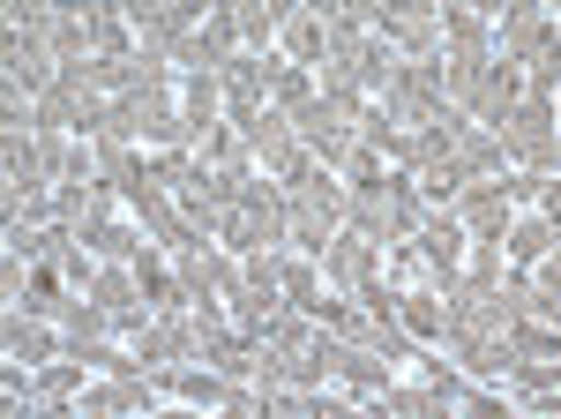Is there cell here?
I'll return each mask as SVG.
<instances>
[{"instance_id": "1", "label": "cell", "mask_w": 561, "mask_h": 419, "mask_svg": "<svg viewBox=\"0 0 561 419\" xmlns=\"http://www.w3.org/2000/svg\"><path fill=\"white\" fill-rule=\"evenodd\" d=\"M345 203H352V233H367V240H412L420 233V217H427V195H420V180L404 166L375 172V180H345Z\"/></svg>"}, {"instance_id": "2", "label": "cell", "mask_w": 561, "mask_h": 419, "mask_svg": "<svg viewBox=\"0 0 561 419\" xmlns=\"http://www.w3.org/2000/svg\"><path fill=\"white\" fill-rule=\"evenodd\" d=\"M277 188H285V217H293V248L322 262V248L352 225L345 180H337L330 166H314V172H300V180H277Z\"/></svg>"}, {"instance_id": "3", "label": "cell", "mask_w": 561, "mask_h": 419, "mask_svg": "<svg viewBox=\"0 0 561 419\" xmlns=\"http://www.w3.org/2000/svg\"><path fill=\"white\" fill-rule=\"evenodd\" d=\"M217 240L232 254H255V248H285L293 240V217H285V188L270 180V172H248L240 188H232V203H225V225H217Z\"/></svg>"}, {"instance_id": "4", "label": "cell", "mask_w": 561, "mask_h": 419, "mask_svg": "<svg viewBox=\"0 0 561 419\" xmlns=\"http://www.w3.org/2000/svg\"><path fill=\"white\" fill-rule=\"evenodd\" d=\"M494 135L510 143V166H524V172H561V121H554V98H531V90H524L517 105L494 121Z\"/></svg>"}, {"instance_id": "5", "label": "cell", "mask_w": 561, "mask_h": 419, "mask_svg": "<svg viewBox=\"0 0 561 419\" xmlns=\"http://www.w3.org/2000/svg\"><path fill=\"white\" fill-rule=\"evenodd\" d=\"M173 262H180V285H187L195 307L240 293V254L225 248V240H187V248H173Z\"/></svg>"}, {"instance_id": "6", "label": "cell", "mask_w": 561, "mask_h": 419, "mask_svg": "<svg viewBox=\"0 0 561 419\" xmlns=\"http://www.w3.org/2000/svg\"><path fill=\"white\" fill-rule=\"evenodd\" d=\"M375 31L397 60H427V53H442V0H389Z\"/></svg>"}, {"instance_id": "7", "label": "cell", "mask_w": 561, "mask_h": 419, "mask_svg": "<svg viewBox=\"0 0 561 419\" xmlns=\"http://www.w3.org/2000/svg\"><path fill=\"white\" fill-rule=\"evenodd\" d=\"M382 240H367V233H337V240H330V248H322V285H330V293H367V285H375V278H382Z\"/></svg>"}, {"instance_id": "8", "label": "cell", "mask_w": 561, "mask_h": 419, "mask_svg": "<svg viewBox=\"0 0 561 419\" xmlns=\"http://www.w3.org/2000/svg\"><path fill=\"white\" fill-rule=\"evenodd\" d=\"M135 352H142V367H150V375H165V367H180V360H195V352H203V337H195V307L150 315L142 337H135Z\"/></svg>"}, {"instance_id": "9", "label": "cell", "mask_w": 561, "mask_h": 419, "mask_svg": "<svg viewBox=\"0 0 561 419\" xmlns=\"http://www.w3.org/2000/svg\"><path fill=\"white\" fill-rule=\"evenodd\" d=\"M457 225L472 233V240H502L510 233V217H517V195H510V172L502 180H465V195H457Z\"/></svg>"}, {"instance_id": "10", "label": "cell", "mask_w": 561, "mask_h": 419, "mask_svg": "<svg viewBox=\"0 0 561 419\" xmlns=\"http://www.w3.org/2000/svg\"><path fill=\"white\" fill-rule=\"evenodd\" d=\"M517 98H524V68L510 60V53H486V68H479V83H472V105H465V113L494 127L502 113H510V105H517Z\"/></svg>"}, {"instance_id": "11", "label": "cell", "mask_w": 561, "mask_h": 419, "mask_svg": "<svg viewBox=\"0 0 561 419\" xmlns=\"http://www.w3.org/2000/svg\"><path fill=\"white\" fill-rule=\"evenodd\" d=\"M0 76H8L15 90H31V98H38V90H53L60 60H53V45L23 38V31H8V38H0Z\"/></svg>"}, {"instance_id": "12", "label": "cell", "mask_w": 561, "mask_h": 419, "mask_svg": "<svg viewBox=\"0 0 561 419\" xmlns=\"http://www.w3.org/2000/svg\"><path fill=\"white\" fill-rule=\"evenodd\" d=\"M412 240L427 248V262H434V270H442V293H449V278H457V262H465V248H472V233L457 225V210H427Z\"/></svg>"}, {"instance_id": "13", "label": "cell", "mask_w": 561, "mask_h": 419, "mask_svg": "<svg viewBox=\"0 0 561 419\" xmlns=\"http://www.w3.org/2000/svg\"><path fill=\"white\" fill-rule=\"evenodd\" d=\"M158 389H165L173 405H203V412H225V389H232V382L217 375L210 360H180V367H165V375H158Z\"/></svg>"}, {"instance_id": "14", "label": "cell", "mask_w": 561, "mask_h": 419, "mask_svg": "<svg viewBox=\"0 0 561 419\" xmlns=\"http://www.w3.org/2000/svg\"><path fill=\"white\" fill-rule=\"evenodd\" d=\"M277 53L322 68V53H330V15H322V8H293V15L277 23Z\"/></svg>"}, {"instance_id": "15", "label": "cell", "mask_w": 561, "mask_h": 419, "mask_svg": "<svg viewBox=\"0 0 561 419\" xmlns=\"http://www.w3.org/2000/svg\"><path fill=\"white\" fill-rule=\"evenodd\" d=\"M457 166H465V180H502V172H510V143L486 121H472L457 135Z\"/></svg>"}, {"instance_id": "16", "label": "cell", "mask_w": 561, "mask_h": 419, "mask_svg": "<svg viewBox=\"0 0 561 419\" xmlns=\"http://www.w3.org/2000/svg\"><path fill=\"white\" fill-rule=\"evenodd\" d=\"M180 113H187V143H203L210 127H225V83L217 76H180Z\"/></svg>"}, {"instance_id": "17", "label": "cell", "mask_w": 561, "mask_h": 419, "mask_svg": "<svg viewBox=\"0 0 561 419\" xmlns=\"http://www.w3.org/2000/svg\"><path fill=\"white\" fill-rule=\"evenodd\" d=\"M502 248H510L517 270H531L539 254L561 248V240H554V217H547V210H517V217H510V233H502Z\"/></svg>"}, {"instance_id": "18", "label": "cell", "mask_w": 561, "mask_h": 419, "mask_svg": "<svg viewBox=\"0 0 561 419\" xmlns=\"http://www.w3.org/2000/svg\"><path fill=\"white\" fill-rule=\"evenodd\" d=\"M375 412H389V419H449V412H442V397H434L420 375H404V367L389 375V389L375 397Z\"/></svg>"}, {"instance_id": "19", "label": "cell", "mask_w": 561, "mask_h": 419, "mask_svg": "<svg viewBox=\"0 0 561 419\" xmlns=\"http://www.w3.org/2000/svg\"><path fill=\"white\" fill-rule=\"evenodd\" d=\"M382 278L397 285V293H442V270L427 262V248H420V240H397V248L382 254Z\"/></svg>"}, {"instance_id": "20", "label": "cell", "mask_w": 561, "mask_h": 419, "mask_svg": "<svg viewBox=\"0 0 561 419\" xmlns=\"http://www.w3.org/2000/svg\"><path fill=\"white\" fill-rule=\"evenodd\" d=\"M442 53H494V23L465 0H442Z\"/></svg>"}, {"instance_id": "21", "label": "cell", "mask_w": 561, "mask_h": 419, "mask_svg": "<svg viewBox=\"0 0 561 419\" xmlns=\"http://www.w3.org/2000/svg\"><path fill=\"white\" fill-rule=\"evenodd\" d=\"M397 322L420 344H442L449 337V293H397Z\"/></svg>"}, {"instance_id": "22", "label": "cell", "mask_w": 561, "mask_h": 419, "mask_svg": "<svg viewBox=\"0 0 561 419\" xmlns=\"http://www.w3.org/2000/svg\"><path fill=\"white\" fill-rule=\"evenodd\" d=\"M502 270H510V248H502V240H472L449 285H502Z\"/></svg>"}, {"instance_id": "23", "label": "cell", "mask_w": 561, "mask_h": 419, "mask_svg": "<svg viewBox=\"0 0 561 419\" xmlns=\"http://www.w3.org/2000/svg\"><path fill=\"white\" fill-rule=\"evenodd\" d=\"M314 90H322V76H314L307 60H277V83H270V105H277V113H300Z\"/></svg>"}, {"instance_id": "24", "label": "cell", "mask_w": 561, "mask_h": 419, "mask_svg": "<svg viewBox=\"0 0 561 419\" xmlns=\"http://www.w3.org/2000/svg\"><path fill=\"white\" fill-rule=\"evenodd\" d=\"M531 285H539V315H547V322H561V248L531 262Z\"/></svg>"}, {"instance_id": "25", "label": "cell", "mask_w": 561, "mask_h": 419, "mask_svg": "<svg viewBox=\"0 0 561 419\" xmlns=\"http://www.w3.org/2000/svg\"><path fill=\"white\" fill-rule=\"evenodd\" d=\"M322 15L345 23V31H375V23H382V0H330Z\"/></svg>"}, {"instance_id": "26", "label": "cell", "mask_w": 561, "mask_h": 419, "mask_svg": "<svg viewBox=\"0 0 561 419\" xmlns=\"http://www.w3.org/2000/svg\"><path fill=\"white\" fill-rule=\"evenodd\" d=\"M465 8H479L486 23H502V8H510V0H465Z\"/></svg>"}, {"instance_id": "27", "label": "cell", "mask_w": 561, "mask_h": 419, "mask_svg": "<svg viewBox=\"0 0 561 419\" xmlns=\"http://www.w3.org/2000/svg\"><path fill=\"white\" fill-rule=\"evenodd\" d=\"M307 8H330V0H307Z\"/></svg>"}]
</instances>
